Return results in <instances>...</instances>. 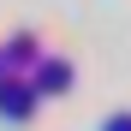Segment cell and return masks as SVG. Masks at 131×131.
<instances>
[{"mask_svg": "<svg viewBox=\"0 0 131 131\" xmlns=\"http://www.w3.org/2000/svg\"><path fill=\"white\" fill-rule=\"evenodd\" d=\"M0 95H6V101H0V107H6V113H30V90H18V83H6V90H0Z\"/></svg>", "mask_w": 131, "mask_h": 131, "instance_id": "1", "label": "cell"}, {"mask_svg": "<svg viewBox=\"0 0 131 131\" xmlns=\"http://www.w3.org/2000/svg\"><path fill=\"white\" fill-rule=\"evenodd\" d=\"M66 78H72V66H60V60H54V66H42V83H48V90H60Z\"/></svg>", "mask_w": 131, "mask_h": 131, "instance_id": "2", "label": "cell"}, {"mask_svg": "<svg viewBox=\"0 0 131 131\" xmlns=\"http://www.w3.org/2000/svg\"><path fill=\"white\" fill-rule=\"evenodd\" d=\"M107 131H131V119H113V125H107Z\"/></svg>", "mask_w": 131, "mask_h": 131, "instance_id": "3", "label": "cell"}]
</instances>
